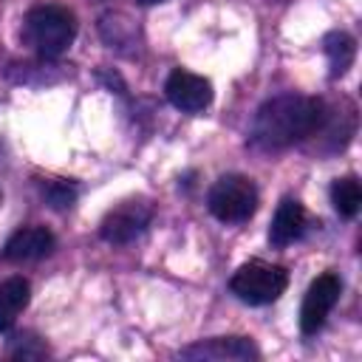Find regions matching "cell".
Wrapping results in <instances>:
<instances>
[{
    "mask_svg": "<svg viewBox=\"0 0 362 362\" xmlns=\"http://www.w3.org/2000/svg\"><path fill=\"white\" fill-rule=\"evenodd\" d=\"M339 294H342V280L334 272L320 274L308 286V291L303 297V308H300V331L305 337H311V334H317L322 328V322L331 314V308L337 305Z\"/></svg>",
    "mask_w": 362,
    "mask_h": 362,
    "instance_id": "6",
    "label": "cell"
},
{
    "mask_svg": "<svg viewBox=\"0 0 362 362\" xmlns=\"http://www.w3.org/2000/svg\"><path fill=\"white\" fill-rule=\"evenodd\" d=\"M206 206L223 223H243L257 209V187L246 175H221L209 187Z\"/></svg>",
    "mask_w": 362,
    "mask_h": 362,
    "instance_id": "3",
    "label": "cell"
},
{
    "mask_svg": "<svg viewBox=\"0 0 362 362\" xmlns=\"http://www.w3.org/2000/svg\"><path fill=\"white\" fill-rule=\"evenodd\" d=\"M28 297H31V286L28 280L23 277H8L6 283H0V334L8 331L20 311L28 305Z\"/></svg>",
    "mask_w": 362,
    "mask_h": 362,
    "instance_id": "11",
    "label": "cell"
},
{
    "mask_svg": "<svg viewBox=\"0 0 362 362\" xmlns=\"http://www.w3.org/2000/svg\"><path fill=\"white\" fill-rule=\"evenodd\" d=\"M136 3H141V6H153V3H161V0H136Z\"/></svg>",
    "mask_w": 362,
    "mask_h": 362,
    "instance_id": "16",
    "label": "cell"
},
{
    "mask_svg": "<svg viewBox=\"0 0 362 362\" xmlns=\"http://www.w3.org/2000/svg\"><path fill=\"white\" fill-rule=\"evenodd\" d=\"M325 102L300 93H283L260 105L252 122V141L260 150H286L317 136L325 124Z\"/></svg>",
    "mask_w": 362,
    "mask_h": 362,
    "instance_id": "1",
    "label": "cell"
},
{
    "mask_svg": "<svg viewBox=\"0 0 362 362\" xmlns=\"http://www.w3.org/2000/svg\"><path fill=\"white\" fill-rule=\"evenodd\" d=\"M57 246L54 235L45 229V226H23L17 229L6 246H3V260H11V263H28V260H40L45 255H51Z\"/></svg>",
    "mask_w": 362,
    "mask_h": 362,
    "instance_id": "8",
    "label": "cell"
},
{
    "mask_svg": "<svg viewBox=\"0 0 362 362\" xmlns=\"http://www.w3.org/2000/svg\"><path fill=\"white\" fill-rule=\"evenodd\" d=\"M0 201H3V195H0Z\"/></svg>",
    "mask_w": 362,
    "mask_h": 362,
    "instance_id": "17",
    "label": "cell"
},
{
    "mask_svg": "<svg viewBox=\"0 0 362 362\" xmlns=\"http://www.w3.org/2000/svg\"><path fill=\"white\" fill-rule=\"evenodd\" d=\"M42 195H45V201H48L54 209H65V206H71V204L76 201V184L57 178V181H48V184L42 187Z\"/></svg>",
    "mask_w": 362,
    "mask_h": 362,
    "instance_id": "14",
    "label": "cell"
},
{
    "mask_svg": "<svg viewBox=\"0 0 362 362\" xmlns=\"http://www.w3.org/2000/svg\"><path fill=\"white\" fill-rule=\"evenodd\" d=\"M286 286H288V272L283 266H272L263 260L243 263L229 280V291L249 305L274 303L286 291Z\"/></svg>",
    "mask_w": 362,
    "mask_h": 362,
    "instance_id": "4",
    "label": "cell"
},
{
    "mask_svg": "<svg viewBox=\"0 0 362 362\" xmlns=\"http://www.w3.org/2000/svg\"><path fill=\"white\" fill-rule=\"evenodd\" d=\"M181 356L184 359H235V362H246V359H257L260 351L246 337H215V339H201V342L184 348Z\"/></svg>",
    "mask_w": 362,
    "mask_h": 362,
    "instance_id": "9",
    "label": "cell"
},
{
    "mask_svg": "<svg viewBox=\"0 0 362 362\" xmlns=\"http://www.w3.org/2000/svg\"><path fill=\"white\" fill-rule=\"evenodd\" d=\"M305 229V209L300 201L294 198H283L274 218H272V226H269V243L283 249L288 243H294Z\"/></svg>",
    "mask_w": 362,
    "mask_h": 362,
    "instance_id": "10",
    "label": "cell"
},
{
    "mask_svg": "<svg viewBox=\"0 0 362 362\" xmlns=\"http://www.w3.org/2000/svg\"><path fill=\"white\" fill-rule=\"evenodd\" d=\"M23 34H25V42L40 57L57 59L71 48V42L76 37V17L65 6L42 3L25 14Z\"/></svg>",
    "mask_w": 362,
    "mask_h": 362,
    "instance_id": "2",
    "label": "cell"
},
{
    "mask_svg": "<svg viewBox=\"0 0 362 362\" xmlns=\"http://www.w3.org/2000/svg\"><path fill=\"white\" fill-rule=\"evenodd\" d=\"M325 57H328V62H331V74H334V76H342V74L351 68L354 57H356V42H354V37L345 34V31L328 34V37H325Z\"/></svg>",
    "mask_w": 362,
    "mask_h": 362,
    "instance_id": "12",
    "label": "cell"
},
{
    "mask_svg": "<svg viewBox=\"0 0 362 362\" xmlns=\"http://www.w3.org/2000/svg\"><path fill=\"white\" fill-rule=\"evenodd\" d=\"M150 221H153V204L144 198H130V201H122L119 206H113L102 218L99 235H102V240L122 246V243L136 240L150 226Z\"/></svg>",
    "mask_w": 362,
    "mask_h": 362,
    "instance_id": "5",
    "label": "cell"
},
{
    "mask_svg": "<svg viewBox=\"0 0 362 362\" xmlns=\"http://www.w3.org/2000/svg\"><path fill=\"white\" fill-rule=\"evenodd\" d=\"M164 96L181 113H201L212 102V82L201 74L175 68L164 82Z\"/></svg>",
    "mask_w": 362,
    "mask_h": 362,
    "instance_id": "7",
    "label": "cell"
},
{
    "mask_svg": "<svg viewBox=\"0 0 362 362\" xmlns=\"http://www.w3.org/2000/svg\"><path fill=\"white\" fill-rule=\"evenodd\" d=\"M8 356L14 359H37V356H45V345H40L37 337L31 334H17L8 345Z\"/></svg>",
    "mask_w": 362,
    "mask_h": 362,
    "instance_id": "15",
    "label": "cell"
},
{
    "mask_svg": "<svg viewBox=\"0 0 362 362\" xmlns=\"http://www.w3.org/2000/svg\"><path fill=\"white\" fill-rule=\"evenodd\" d=\"M331 204L334 209L342 215V218H354L359 212V204H362V187L356 181V175H345V178H337L331 184Z\"/></svg>",
    "mask_w": 362,
    "mask_h": 362,
    "instance_id": "13",
    "label": "cell"
}]
</instances>
